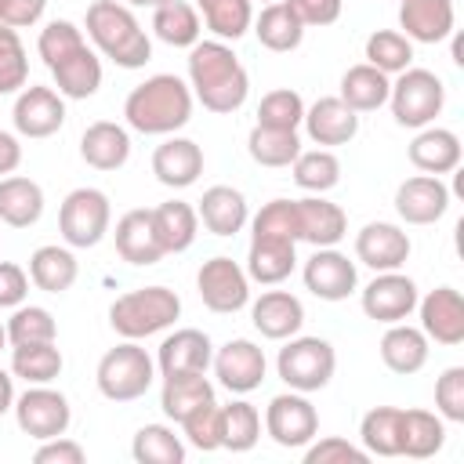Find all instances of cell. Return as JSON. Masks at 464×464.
<instances>
[{"mask_svg":"<svg viewBox=\"0 0 464 464\" xmlns=\"http://www.w3.org/2000/svg\"><path fill=\"white\" fill-rule=\"evenodd\" d=\"M301 279H304V290H312L319 301H344L359 286L355 261H348V254L334 246H315V254L304 261Z\"/></svg>","mask_w":464,"mask_h":464,"instance_id":"cell-15","label":"cell"},{"mask_svg":"<svg viewBox=\"0 0 464 464\" xmlns=\"http://www.w3.org/2000/svg\"><path fill=\"white\" fill-rule=\"evenodd\" d=\"M152 174L167 188H188L203 174V149L192 138L167 134V141L156 145V152H152Z\"/></svg>","mask_w":464,"mask_h":464,"instance_id":"cell-21","label":"cell"},{"mask_svg":"<svg viewBox=\"0 0 464 464\" xmlns=\"http://www.w3.org/2000/svg\"><path fill=\"white\" fill-rule=\"evenodd\" d=\"M399 406H373L359 420V442L370 457H399Z\"/></svg>","mask_w":464,"mask_h":464,"instance_id":"cell-42","label":"cell"},{"mask_svg":"<svg viewBox=\"0 0 464 464\" xmlns=\"http://www.w3.org/2000/svg\"><path fill=\"white\" fill-rule=\"evenodd\" d=\"M218 435H221V450H232V453L254 450L261 439L257 406H250L246 399H232L228 406H218Z\"/></svg>","mask_w":464,"mask_h":464,"instance_id":"cell-39","label":"cell"},{"mask_svg":"<svg viewBox=\"0 0 464 464\" xmlns=\"http://www.w3.org/2000/svg\"><path fill=\"white\" fill-rule=\"evenodd\" d=\"M290 167H294V181L304 192H315V196L330 192L341 181V160L330 149H308V152L301 149Z\"/></svg>","mask_w":464,"mask_h":464,"instance_id":"cell-47","label":"cell"},{"mask_svg":"<svg viewBox=\"0 0 464 464\" xmlns=\"http://www.w3.org/2000/svg\"><path fill=\"white\" fill-rule=\"evenodd\" d=\"M14 420L18 428L44 442V439H54V435H65L69 431V420H72V410H69V399L62 392H54L51 384H29L18 399H14Z\"/></svg>","mask_w":464,"mask_h":464,"instance_id":"cell-9","label":"cell"},{"mask_svg":"<svg viewBox=\"0 0 464 464\" xmlns=\"http://www.w3.org/2000/svg\"><path fill=\"white\" fill-rule=\"evenodd\" d=\"M44 214V188L33 178L7 174L0 178V221L11 228H29Z\"/></svg>","mask_w":464,"mask_h":464,"instance_id":"cell-34","label":"cell"},{"mask_svg":"<svg viewBox=\"0 0 464 464\" xmlns=\"http://www.w3.org/2000/svg\"><path fill=\"white\" fill-rule=\"evenodd\" d=\"M294 7V14L301 18V25H334L341 18L344 0H286Z\"/></svg>","mask_w":464,"mask_h":464,"instance_id":"cell-58","label":"cell"},{"mask_svg":"<svg viewBox=\"0 0 464 464\" xmlns=\"http://www.w3.org/2000/svg\"><path fill=\"white\" fill-rule=\"evenodd\" d=\"M337 370V352L323 337H286V344L276 355V373L294 392H319L330 384Z\"/></svg>","mask_w":464,"mask_h":464,"instance_id":"cell-6","label":"cell"},{"mask_svg":"<svg viewBox=\"0 0 464 464\" xmlns=\"http://www.w3.org/2000/svg\"><path fill=\"white\" fill-rule=\"evenodd\" d=\"M250 323L268 341H286L304 326V304L290 290H265L250 304Z\"/></svg>","mask_w":464,"mask_h":464,"instance_id":"cell-22","label":"cell"},{"mask_svg":"<svg viewBox=\"0 0 464 464\" xmlns=\"http://www.w3.org/2000/svg\"><path fill=\"white\" fill-rule=\"evenodd\" d=\"M83 44H87V40H83V29H76V25L65 22V18H54V22H47V25L40 29L36 51H40L44 65L51 69V65H58L65 54H72V51L83 47Z\"/></svg>","mask_w":464,"mask_h":464,"instance_id":"cell-51","label":"cell"},{"mask_svg":"<svg viewBox=\"0 0 464 464\" xmlns=\"http://www.w3.org/2000/svg\"><path fill=\"white\" fill-rule=\"evenodd\" d=\"M417 283L410 276L395 272H377L366 286H362V312L377 323H402L410 319V312L417 308Z\"/></svg>","mask_w":464,"mask_h":464,"instance_id":"cell-14","label":"cell"},{"mask_svg":"<svg viewBox=\"0 0 464 464\" xmlns=\"http://www.w3.org/2000/svg\"><path fill=\"white\" fill-rule=\"evenodd\" d=\"M83 446L76 439H65V435H54V439H44L33 453L36 464H83Z\"/></svg>","mask_w":464,"mask_h":464,"instance_id":"cell-57","label":"cell"},{"mask_svg":"<svg viewBox=\"0 0 464 464\" xmlns=\"http://www.w3.org/2000/svg\"><path fill=\"white\" fill-rule=\"evenodd\" d=\"M14 406V373L0 370V417Z\"/></svg>","mask_w":464,"mask_h":464,"instance_id":"cell-61","label":"cell"},{"mask_svg":"<svg viewBox=\"0 0 464 464\" xmlns=\"http://www.w3.org/2000/svg\"><path fill=\"white\" fill-rule=\"evenodd\" d=\"M210 366H214L218 384L228 388L232 395H246V392L261 388L265 370H268L265 352H261L254 341H246V337H232V341H225V344L214 352Z\"/></svg>","mask_w":464,"mask_h":464,"instance_id":"cell-12","label":"cell"},{"mask_svg":"<svg viewBox=\"0 0 464 464\" xmlns=\"http://www.w3.org/2000/svg\"><path fill=\"white\" fill-rule=\"evenodd\" d=\"M297 243L283 239V236H250V250H246V279L261 283V286H276L283 283L294 265H297Z\"/></svg>","mask_w":464,"mask_h":464,"instance_id":"cell-26","label":"cell"},{"mask_svg":"<svg viewBox=\"0 0 464 464\" xmlns=\"http://www.w3.org/2000/svg\"><path fill=\"white\" fill-rule=\"evenodd\" d=\"M120 4H127V7H160L167 0H120Z\"/></svg>","mask_w":464,"mask_h":464,"instance_id":"cell-62","label":"cell"},{"mask_svg":"<svg viewBox=\"0 0 464 464\" xmlns=\"http://www.w3.org/2000/svg\"><path fill=\"white\" fill-rule=\"evenodd\" d=\"M246 152L261 167H290L301 152V138L297 130H276V127L254 123V130L246 134Z\"/></svg>","mask_w":464,"mask_h":464,"instance_id":"cell-43","label":"cell"},{"mask_svg":"<svg viewBox=\"0 0 464 464\" xmlns=\"http://www.w3.org/2000/svg\"><path fill=\"white\" fill-rule=\"evenodd\" d=\"M22 163V141L11 130H0V174H14Z\"/></svg>","mask_w":464,"mask_h":464,"instance_id":"cell-60","label":"cell"},{"mask_svg":"<svg viewBox=\"0 0 464 464\" xmlns=\"http://www.w3.org/2000/svg\"><path fill=\"white\" fill-rule=\"evenodd\" d=\"M76 276H80V265L69 246L47 243V246H36L29 257V283L44 294H65L76 283Z\"/></svg>","mask_w":464,"mask_h":464,"instance_id":"cell-33","label":"cell"},{"mask_svg":"<svg viewBox=\"0 0 464 464\" xmlns=\"http://www.w3.org/2000/svg\"><path fill=\"white\" fill-rule=\"evenodd\" d=\"M152 221H156V236L163 243L167 254H181L196 243L199 232V214L192 203L185 199H167L160 207H152Z\"/></svg>","mask_w":464,"mask_h":464,"instance_id":"cell-36","label":"cell"},{"mask_svg":"<svg viewBox=\"0 0 464 464\" xmlns=\"http://www.w3.org/2000/svg\"><path fill=\"white\" fill-rule=\"evenodd\" d=\"M265 4H272V0H265Z\"/></svg>","mask_w":464,"mask_h":464,"instance_id":"cell-64","label":"cell"},{"mask_svg":"<svg viewBox=\"0 0 464 464\" xmlns=\"http://www.w3.org/2000/svg\"><path fill=\"white\" fill-rule=\"evenodd\" d=\"M196 214H199L203 228L214 232V236H236L246 225V218H250L246 196L239 188H232V185H210L203 192Z\"/></svg>","mask_w":464,"mask_h":464,"instance_id":"cell-30","label":"cell"},{"mask_svg":"<svg viewBox=\"0 0 464 464\" xmlns=\"http://www.w3.org/2000/svg\"><path fill=\"white\" fill-rule=\"evenodd\" d=\"M250 228H254V236H283V239L301 243L297 239V207H294V199H272V203H265L254 214Z\"/></svg>","mask_w":464,"mask_h":464,"instance_id":"cell-52","label":"cell"},{"mask_svg":"<svg viewBox=\"0 0 464 464\" xmlns=\"http://www.w3.org/2000/svg\"><path fill=\"white\" fill-rule=\"evenodd\" d=\"M428 337L420 326H410V323H388L384 337H381V362L399 373V377H410L417 370H424L428 362Z\"/></svg>","mask_w":464,"mask_h":464,"instance_id":"cell-28","label":"cell"},{"mask_svg":"<svg viewBox=\"0 0 464 464\" xmlns=\"http://www.w3.org/2000/svg\"><path fill=\"white\" fill-rule=\"evenodd\" d=\"M152 33L167 44V47H192L203 33L199 11L185 0H167L160 7H152Z\"/></svg>","mask_w":464,"mask_h":464,"instance_id":"cell-40","label":"cell"},{"mask_svg":"<svg viewBox=\"0 0 464 464\" xmlns=\"http://www.w3.org/2000/svg\"><path fill=\"white\" fill-rule=\"evenodd\" d=\"M109 221H112L109 196L91 185L72 188L58 207V232H62L65 246H76V250L98 246L109 232Z\"/></svg>","mask_w":464,"mask_h":464,"instance_id":"cell-8","label":"cell"},{"mask_svg":"<svg viewBox=\"0 0 464 464\" xmlns=\"http://www.w3.org/2000/svg\"><path fill=\"white\" fill-rule=\"evenodd\" d=\"M116 254L130 265H156L167 250L156 236V221H152V210L145 207H134L127 210L120 221H116Z\"/></svg>","mask_w":464,"mask_h":464,"instance_id":"cell-25","label":"cell"},{"mask_svg":"<svg viewBox=\"0 0 464 464\" xmlns=\"http://www.w3.org/2000/svg\"><path fill=\"white\" fill-rule=\"evenodd\" d=\"M366 65L381 69L384 76H399L413 65V40H406L399 29H377L366 36Z\"/></svg>","mask_w":464,"mask_h":464,"instance_id":"cell-46","label":"cell"},{"mask_svg":"<svg viewBox=\"0 0 464 464\" xmlns=\"http://www.w3.org/2000/svg\"><path fill=\"white\" fill-rule=\"evenodd\" d=\"M355 257L373 272H395L410 257V236L392 221H370L355 232Z\"/></svg>","mask_w":464,"mask_h":464,"instance_id":"cell-18","label":"cell"},{"mask_svg":"<svg viewBox=\"0 0 464 464\" xmlns=\"http://www.w3.org/2000/svg\"><path fill=\"white\" fill-rule=\"evenodd\" d=\"M446 442V420L431 410H402L399 420V457L428 460Z\"/></svg>","mask_w":464,"mask_h":464,"instance_id":"cell-31","label":"cell"},{"mask_svg":"<svg viewBox=\"0 0 464 464\" xmlns=\"http://www.w3.org/2000/svg\"><path fill=\"white\" fill-rule=\"evenodd\" d=\"M152 377H156V362L149 359V352L138 341H120L116 348H109L98 359V370H94L98 392L109 402H134V399H141L152 388Z\"/></svg>","mask_w":464,"mask_h":464,"instance_id":"cell-5","label":"cell"},{"mask_svg":"<svg viewBox=\"0 0 464 464\" xmlns=\"http://www.w3.org/2000/svg\"><path fill=\"white\" fill-rule=\"evenodd\" d=\"M51 76L62 98H76V102L91 98L102 87V58L83 44L72 54H65L58 65H51Z\"/></svg>","mask_w":464,"mask_h":464,"instance_id":"cell-32","label":"cell"},{"mask_svg":"<svg viewBox=\"0 0 464 464\" xmlns=\"http://www.w3.org/2000/svg\"><path fill=\"white\" fill-rule=\"evenodd\" d=\"M450 210V188L439 174H413L395 188V214L406 225H435Z\"/></svg>","mask_w":464,"mask_h":464,"instance_id":"cell-17","label":"cell"},{"mask_svg":"<svg viewBox=\"0 0 464 464\" xmlns=\"http://www.w3.org/2000/svg\"><path fill=\"white\" fill-rule=\"evenodd\" d=\"M388 105H392V116L399 127H428L435 123V116L442 112L446 105V87L442 80L431 72V69H402L395 80H392V91H388Z\"/></svg>","mask_w":464,"mask_h":464,"instance_id":"cell-7","label":"cell"},{"mask_svg":"<svg viewBox=\"0 0 464 464\" xmlns=\"http://www.w3.org/2000/svg\"><path fill=\"white\" fill-rule=\"evenodd\" d=\"M250 29L257 33L261 47L279 51V54H283V51H294V47L304 40V25H301V18L294 14V7H290L286 0L265 4L261 14L250 22Z\"/></svg>","mask_w":464,"mask_h":464,"instance_id":"cell-35","label":"cell"},{"mask_svg":"<svg viewBox=\"0 0 464 464\" xmlns=\"http://www.w3.org/2000/svg\"><path fill=\"white\" fill-rule=\"evenodd\" d=\"M123 116L138 134H174L192 120V87L174 72H156L127 94Z\"/></svg>","mask_w":464,"mask_h":464,"instance_id":"cell-2","label":"cell"},{"mask_svg":"<svg viewBox=\"0 0 464 464\" xmlns=\"http://www.w3.org/2000/svg\"><path fill=\"white\" fill-rule=\"evenodd\" d=\"M370 453L341 435H326V439H312L304 446V464H366Z\"/></svg>","mask_w":464,"mask_h":464,"instance_id":"cell-54","label":"cell"},{"mask_svg":"<svg viewBox=\"0 0 464 464\" xmlns=\"http://www.w3.org/2000/svg\"><path fill=\"white\" fill-rule=\"evenodd\" d=\"M130 453L138 464H181L185 442H181V435H174L170 424H145L134 431Z\"/></svg>","mask_w":464,"mask_h":464,"instance_id":"cell-45","label":"cell"},{"mask_svg":"<svg viewBox=\"0 0 464 464\" xmlns=\"http://www.w3.org/2000/svg\"><path fill=\"white\" fill-rule=\"evenodd\" d=\"M44 7L47 0H0V25H11V29L36 25L44 18Z\"/></svg>","mask_w":464,"mask_h":464,"instance_id":"cell-59","label":"cell"},{"mask_svg":"<svg viewBox=\"0 0 464 464\" xmlns=\"http://www.w3.org/2000/svg\"><path fill=\"white\" fill-rule=\"evenodd\" d=\"M80 156L94 170H120L130 160V134L112 120H94L80 138Z\"/></svg>","mask_w":464,"mask_h":464,"instance_id":"cell-27","label":"cell"},{"mask_svg":"<svg viewBox=\"0 0 464 464\" xmlns=\"http://www.w3.org/2000/svg\"><path fill=\"white\" fill-rule=\"evenodd\" d=\"M304 130L315 145H348L359 134V112L348 109L337 94L315 98L312 105H304Z\"/></svg>","mask_w":464,"mask_h":464,"instance_id":"cell-20","label":"cell"},{"mask_svg":"<svg viewBox=\"0 0 464 464\" xmlns=\"http://www.w3.org/2000/svg\"><path fill=\"white\" fill-rule=\"evenodd\" d=\"M196 11L203 14V25L225 44L239 40L254 22V4L250 0H196Z\"/></svg>","mask_w":464,"mask_h":464,"instance_id":"cell-44","label":"cell"},{"mask_svg":"<svg viewBox=\"0 0 464 464\" xmlns=\"http://www.w3.org/2000/svg\"><path fill=\"white\" fill-rule=\"evenodd\" d=\"M388 91H392V76H384L381 69L359 62L341 76V94L337 98L355 112H373V109H381L388 102Z\"/></svg>","mask_w":464,"mask_h":464,"instance_id":"cell-38","label":"cell"},{"mask_svg":"<svg viewBox=\"0 0 464 464\" xmlns=\"http://www.w3.org/2000/svg\"><path fill=\"white\" fill-rule=\"evenodd\" d=\"M304 120V102L297 91L290 87H276L261 98L257 105V123L261 127H276V130H297Z\"/></svg>","mask_w":464,"mask_h":464,"instance_id":"cell-49","label":"cell"},{"mask_svg":"<svg viewBox=\"0 0 464 464\" xmlns=\"http://www.w3.org/2000/svg\"><path fill=\"white\" fill-rule=\"evenodd\" d=\"M65 359L54 341H36V344H14L11 348V373L22 377L25 384H51L62 373Z\"/></svg>","mask_w":464,"mask_h":464,"instance_id":"cell-41","label":"cell"},{"mask_svg":"<svg viewBox=\"0 0 464 464\" xmlns=\"http://www.w3.org/2000/svg\"><path fill=\"white\" fill-rule=\"evenodd\" d=\"M4 344H7V326L0 323V348H4Z\"/></svg>","mask_w":464,"mask_h":464,"instance_id":"cell-63","label":"cell"},{"mask_svg":"<svg viewBox=\"0 0 464 464\" xmlns=\"http://www.w3.org/2000/svg\"><path fill=\"white\" fill-rule=\"evenodd\" d=\"M29 297V272L14 261H0V308H18Z\"/></svg>","mask_w":464,"mask_h":464,"instance_id":"cell-56","label":"cell"},{"mask_svg":"<svg viewBox=\"0 0 464 464\" xmlns=\"http://www.w3.org/2000/svg\"><path fill=\"white\" fill-rule=\"evenodd\" d=\"M297 207V239L312 243V246H337L348 236V214L323 199V196H304L294 199Z\"/></svg>","mask_w":464,"mask_h":464,"instance_id":"cell-24","label":"cell"},{"mask_svg":"<svg viewBox=\"0 0 464 464\" xmlns=\"http://www.w3.org/2000/svg\"><path fill=\"white\" fill-rule=\"evenodd\" d=\"M417 312H420V330L428 341L435 344H460L464 341V297L453 286H435L424 297H417Z\"/></svg>","mask_w":464,"mask_h":464,"instance_id":"cell-16","label":"cell"},{"mask_svg":"<svg viewBox=\"0 0 464 464\" xmlns=\"http://www.w3.org/2000/svg\"><path fill=\"white\" fill-rule=\"evenodd\" d=\"M214 402V384L207 381V373H178V377H163V392H160V406L163 413L181 424L188 413H196L199 406Z\"/></svg>","mask_w":464,"mask_h":464,"instance_id":"cell-37","label":"cell"},{"mask_svg":"<svg viewBox=\"0 0 464 464\" xmlns=\"http://www.w3.org/2000/svg\"><path fill=\"white\" fill-rule=\"evenodd\" d=\"M4 326H7V341L11 344H36V341H54L58 337L54 315L47 308H40V304H18Z\"/></svg>","mask_w":464,"mask_h":464,"instance_id":"cell-48","label":"cell"},{"mask_svg":"<svg viewBox=\"0 0 464 464\" xmlns=\"http://www.w3.org/2000/svg\"><path fill=\"white\" fill-rule=\"evenodd\" d=\"M87 36L120 69H141L152 58L149 33L134 18V11L120 0H94L87 7Z\"/></svg>","mask_w":464,"mask_h":464,"instance_id":"cell-3","label":"cell"},{"mask_svg":"<svg viewBox=\"0 0 464 464\" xmlns=\"http://www.w3.org/2000/svg\"><path fill=\"white\" fill-rule=\"evenodd\" d=\"M453 0H399V25L413 44H439L453 36Z\"/></svg>","mask_w":464,"mask_h":464,"instance_id":"cell-23","label":"cell"},{"mask_svg":"<svg viewBox=\"0 0 464 464\" xmlns=\"http://www.w3.org/2000/svg\"><path fill=\"white\" fill-rule=\"evenodd\" d=\"M25 80H29L25 44H22L18 29L0 25V94H14V91H22Z\"/></svg>","mask_w":464,"mask_h":464,"instance_id":"cell-50","label":"cell"},{"mask_svg":"<svg viewBox=\"0 0 464 464\" xmlns=\"http://www.w3.org/2000/svg\"><path fill=\"white\" fill-rule=\"evenodd\" d=\"M192 98L210 112H236L250 94V76L225 40H196L188 47Z\"/></svg>","mask_w":464,"mask_h":464,"instance_id":"cell-1","label":"cell"},{"mask_svg":"<svg viewBox=\"0 0 464 464\" xmlns=\"http://www.w3.org/2000/svg\"><path fill=\"white\" fill-rule=\"evenodd\" d=\"M181 431H185V442L210 453V450H221V435H218V402H207L199 406L196 413H188L181 420Z\"/></svg>","mask_w":464,"mask_h":464,"instance_id":"cell-55","label":"cell"},{"mask_svg":"<svg viewBox=\"0 0 464 464\" xmlns=\"http://www.w3.org/2000/svg\"><path fill=\"white\" fill-rule=\"evenodd\" d=\"M196 290L203 297V304L218 315H232L239 312L246 301H250V279H246V268H239L232 257L218 254L210 261L199 265L196 272Z\"/></svg>","mask_w":464,"mask_h":464,"instance_id":"cell-11","label":"cell"},{"mask_svg":"<svg viewBox=\"0 0 464 464\" xmlns=\"http://www.w3.org/2000/svg\"><path fill=\"white\" fill-rule=\"evenodd\" d=\"M265 431L283 450H301L319 435V413L304 392H283L265 410Z\"/></svg>","mask_w":464,"mask_h":464,"instance_id":"cell-10","label":"cell"},{"mask_svg":"<svg viewBox=\"0 0 464 464\" xmlns=\"http://www.w3.org/2000/svg\"><path fill=\"white\" fill-rule=\"evenodd\" d=\"M11 120H14V130L22 138H51L65 123V102H62V94L54 87L29 83V87L18 91Z\"/></svg>","mask_w":464,"mask_h":464,"instance_id":"cell-13","label":"cell"},{"mask_svg":"<svg viewBox=\"0 0 464 464\" xmlns=\"http://www.w3.org/2000/svg\"><path fill=\"white\" fill-rule=\"evenodd\" d=\"M435 410L442 420L464 424V366H446L435 381Z\"/></svg>","mask_w":464,"mask_h":464,"instance_id":"cell-53","label":"cell"},{"mask_svg":"<svg viewBox=\"0 0 464 464\" xmlns=\"http://www.w3.org/2000/svg\"><path fill=\"white\" fill-rule=\"evenodd\" d=\"M181 315V297L167 286H138L112 301L109 323L123 341H141L167 330Z\"/></svg>","mask_w":464,"mask_h":464,"instance_id":"cell-4","label":"cell"},{"mask_svg":"<svg viewBox=\"0 0 464 464\" xmlns=\"http://www.w3.org/2000/svg\"><path fill=\"white\" fill-rule=\"evenodd\" d=\"M410 163L420 174H450L460 167V138L446 127H420L410 141Z\"/></svg>","mask_w":464,"mask_h":464,"instance_id":"cell-29","label":"cell"},{"mask_svg":"<svg viewBox=\"0 0 464 464\" xmlns=\"http://www.w3.org/2000/svg\"><path fill=\"white\" fill-rule=\"evenodd\" d=\"M214 359V344L203 330L196 326H185V330H174L170 337H163L160 352H156V366L163 377H178V373H207Z\"/></svg>","mask_w":464,"mask_h":464,"instance_id":"cell-19","label":"cell"}]
</instances>
